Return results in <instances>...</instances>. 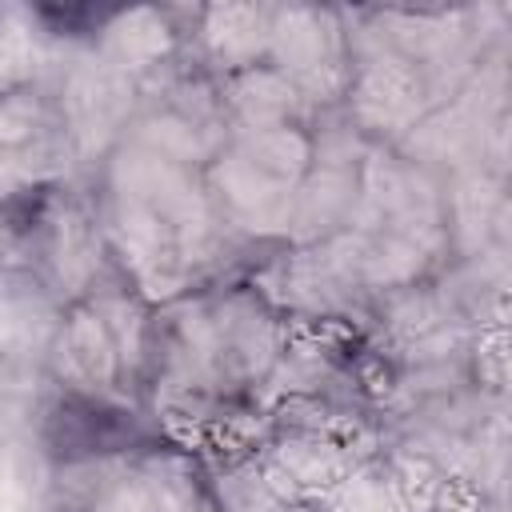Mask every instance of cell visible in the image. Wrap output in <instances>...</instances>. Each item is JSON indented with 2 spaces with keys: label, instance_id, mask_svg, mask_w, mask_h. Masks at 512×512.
Returning a JSON list of instances; mask_svg holds the SVG:
<instances>
[{
  "label": "cell",
  "instance_id": "cell-1",
  "mask_svg": "<svg viewBox=\"0 0 512 512\" xmlns=\"http://www.w3.org/2000/svg\"><path fill=\"white\" fill-rule=\"evenodd\" d=\"M40 440H44V452L60 468L96 464V460H128V456L156 448L152 432L128 408V400L80 396V392H56L44 404Z\"/></svg>",
  "mask_w": 512,
  "mask_h": 512
},
{
  "label": "cell",
  "instance_id": "cell-2",
  "mask_svg": "<svg viewBox=\"0 0 512 512\" xmlns=\"http://www.w3.org/2000/svg\"><path fill=\"white\" fill-rule=\"evenodd\" d=\"M48 376L56 392L112 396L128 400V372L116 344V332L92 292H80L64 304L48 336Z\"/></svg>",
  "mask_w": 512,
  "mask_h": 512
},
{
  "label": "cell",
  "instance_id": "cell-3",
  "mask_svg": "<svg viewBox=\"0 0 512 512\" xmlns=\"http://www.w3.org/2000/svg\"><path fill=\"white\" fill-rule=\"evenodd\" d=\"M60 132V104L36 80L0 84V156H28Z\"/></svg>",
  "mask_w": 512,
  "mask_h": 512
}]
</instances>
